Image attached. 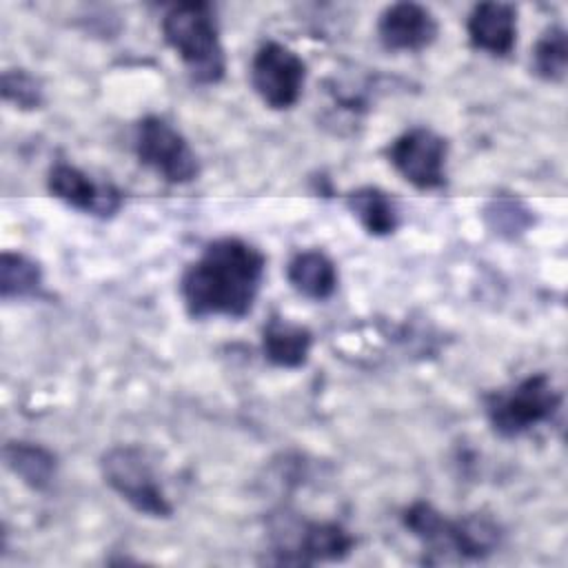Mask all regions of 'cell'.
<instances>
[{
    "label": "cell",
    "mask_w": 568,
    "mask_h": 568,
    "mask_svg": "<svg viewBox=\"0 0 568 568\" xmlns=\"http://www.w3.org/2000/svg\"><path fill=\"white\" fill-rule=\"evenodd\" d=\"M264 253L240 237H220L204 246L180 277V295L191 317H233L251 313L264 282Z\"/></svg>",
    "instance_id": "obj_1"
},
{
    "label": "cell",
    "mask_w": 568,
    "mask_h": 568,
    "mask_svg": "<svg viewBox=\"0 0 568 568\" xmlns=\"http://www.w3.org/2000/svg\"><path fill=\"white\" fill-rule=\"evenodd\" d=\"M164 42L200 84H217L226 71L215 11L209 2H180L162 16Z\"/></svg>",
    "instance_id": "obj_2"
},
{
    "label": "cell",
    "mask_w": 568,
    "mask_h": 568,
    "mask_svg": "<svg viewBox=\"0 0 568 568\" xmlns=\"http://www.w3.org/2000/svg\"><path fill=\"white\" fill-rule=\"evenodd\" d=\"M404 528L430 552H453L459 559H484L501 544V528L481 513L448 519L428 501H415L402 513Z\"/></svg>",
    "instance_id": "obj_3"
},
{
    "label": "cell",
    "mask_w": 568,
    "mask_h": 568,
    "mask_svg": "<svg viewBox=\"0 0 568 568\" xmlns=\"http://www.w3.org/2000/svg\"><path fill=\"white\" fill-rule=\"evenodd\" d=\"M561 408V390L550 375L535 373L508 388L493 390L484 397V413L490 428L506 439L519 437L548 424Z\"/></svg>",
    "instance_id": "obj_4"
},
{
    "label": "cell",
    "mask_w": 568,
    "mask_h": 568,
    "mask_svg": "<svg viewBox=\"0 0 568 568\" xmlns=\"http://www.w3.org/2000/svg\"><path fill=\"white\" fill-rule=\"evenodd\" d=\"M100 473L104 484L135 513L155 519H166L173 515V506L142 448L131 444L111 446L100 457Z\"/></svg>",
    "instance_id": "obj_5"
},
{
    "label": "cell",
    "mask_w": 568,
    "mask_h": 568,
    "mask_svg": "<svg viewBox=\"0 0 568 568\" xmlns=\"http://www.w3.org/2000/svg\"><path fill=\"white\" fill-rule=\"evenodd\" d=\"M133 149L142 166L171 184H189L200 175L197 153L164 118L146 115L135 124Z\"/></svg>",
    "instance_id": "obj_6"
},
{
    "label": "cell",
    "mask_w": 568,
    "mask_h": 568,
    "mask_svg": "<svg viewBox=\"0 0 568 568\" xmlns=\"http://www.w3.org/2000/svg\"><path fill=\"white\" fill-rule=\"evenodd\" d=\"M306 82V62L282 42H264L251 60V87L273 111L297 104Z\"/></svg>",
    "instance_id": "obj_7"
},
{
    "label": "cell",
    "mask_w": 568,
    "mask_h": 568,
    "mask_svg": "<svg viewBox=\"0 0 568 568\" xmlns=\"http://www.w3.org/2000/svg\"><path fill=\"white\" fill-rule=\"evenodd\" d=\"M386 158L390 166L419 191L446 186L448 142L428 126H413L397 135L388 144Z\"/></svg>",
    "instance_id": "obj_8"
},
{
    "label": "cell",
    "mask_w": 568,
    "mask_h": 568,
    "mask_svg": "<svg viewBox=\"0 0 568 568\" xmlns=\"http://www.w3.org/2000/svg\"><path fill=\"white\" fill-rule=\"evenodd\" d=\"M355 537L337 521H295L293 541L273 548L277 564L342 561L355 548Z\"/></svg>",
    "instance_id": "obj_9"
},
{
    "label": "cell",
    "mask_w": 568,
    "mask_h": 568,
    "mask_svg": "<svg viewBox=\"0 0 568 568\" xmlns=\"http://www.w3.org/2000/svg\"><path fill=\"white\" fill-rule=\"evenodd\" d=\"M47 189L67 206L98 217H111L122 206V193L113 184L95 182L82 169L67 162H55L49 169Z\"/></svg>",
    "instance_id": "obj_10"
},
{
    "label": "cell",
    "mask_w": 568,
    "mask_h": 568,
    "mask_svg": "<svg viewBox=\"0 0 568 568\" xmlns=\"http://www.w3.org/2000/svg\"><path fill=\"white\" fill-rule=\"evenodd\" d=\"M437 33L433 11L417 2H395L377 20V38L388 51H422L435 42Z\"/></svg>",
    "instance_id": "obj_11"
},
{
    "label": "cell",
    "mask_w": 568,
    "mask_h": 568,
    "mask_svg": "<svg viewBox=\"0 0 568 568\" xmlns=\"http://www.w3.org/2000/svg\"><path fill=\"white\" fill-rule=\"evenodd\" d=\"M466 33L473 49L506 58L517 42V9L508 2H479L468 13Z\"/></svg>",
    "instance_id": "obj_12"
},
{
    "label": "cell",
    "mask_w": 568,
    "mask_h": 568,
    "mask_svg": "<svg viewBox=\"0 0 568 568\" xmlns=\"http://www.w3.org/2000/svg\"><path fill=\"white\" fill-rule=\"evenodd\" d=\"M313 348V333L282 317H271L262 328V353L280 368H300L308 362Z\"/></svg>",
    "instance_id": "obj_13"
},
{
    "label": "cell",
    "mask_w": 568,
    "mask_h": 568,
    "mask_svg": "<svg viewBox=\"0 0 568 568\" xmlns=\"http://www.w3.org/2000/svg\"><path fill=\"white\" fill-rule=\"evenodd\" d=\"M286 280L300 295L322 302L335 293L339 275L335 262L324 251L306 248L291 257Z\"/></svg>",
    "instance_id": "obj_14"
},
{
    "label": "cell",
    "mask_w": 568,
    "mask_h": 568,
    "mask_svg": "<svg viewBox=\"0 0 568 568\" xmlns=\"http://www.w3.org/2000/svg\"><path fill=\"white\" fill-rule=\"evenodd\" d=\"M2 455L7 468L29 488L47 490L53 484L58 459L49 448L31 442H7Z\"/></svg>",
    "instance_id": "obj_15"
},
{
    "label": "cell",
    "mask_w": 568,
    "mask_h": 568,
    "mask_svg": "<svg viewBox=\"0 0 568 568\" xmlns=\"http://www.w3.org/2000/svg\"><path fill=\"white\" fill-rule=\"evenodd\" d=\"M348 211L359 220L364 231L375 237H384L395 233L399 226V209L397 202L382 189L364 186L346 195Z\"/></svg>",
    "instance_id": "obj_16"
},
{
    "label": "cell",
    "mask_w": 568,
    "mask_h": 568,
    "mask_svg": "<svg viewBox=\"0 0 568 568\" xmlns=\"http://www.w3.org/2000/svg\"><path fill=\"white\" fill-rule=\"evenodd\" d=\"M42 286V268L24 253L4 251L0 257V295L2 300L31 297Z\"/></svg>",
    "instance_id": "obj_17"
},
{
    "label": "cell",
    "mask_w": 568,
    "mask_h": 568,
    "mask_svg": "<svg viewBox=\"0 0 568 568\" xmlns=\"http://www.w3.org/2000/svg\"><path fill=\"white\" fill-rule=\"evenodd\" d=\"M532 71L546 82H561L568 71V36L559 24L548 27L532 47Z\"/></svg>",
    "instance_id": "obj_18"
},
{
    "label": "cell",
    "mask_w": 568,
    "mask_h": 568,
    "mask_svg": "<svg viewBox=\"0 0 568 568\" xmlns=\"http://www.w3.org/2000/svg\"><path fill=\"white\" fill-rule=\"evenodd\" d=\"M484 213H486V220H488L490 229L499 235H506V237H515L532 224L530 209L517 197L493 200L486 206Z\"/></svg>",
    "instance_id": "obj_19"
},
{
    "label": "cell",
    "mask_w": 568,
    "mask_h": 568,
    "mask_svg": "<svg viewBox=\"0 0 568 568\" xmlns=\"http://www.w3.org/2000/svg\"><path fill=\"white\" fill-rule=\"evenodd\" d=\"M2 98L20 109H38L44 102V89L33 73L7 69L2 73Z\"/></svg>",
    "instance_id": "obj_20"
}]
</instances>
